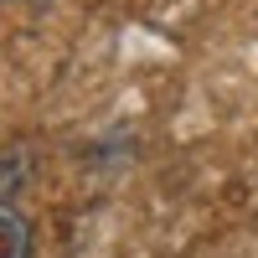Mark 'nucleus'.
I'll list each match as a JSON object with an SVG mask.
<instances>
[{"instance_id": "f257e3e1", "label": "nucleus", "mask_w": 258, "mask_h": 258, "mask_svg": "<svg viewBox=\"0 0 258 258\" xmlns=\"http://www.w3.org/2000/svg\"><path fill=\"white\" fill-rule=\"evenodd\" d=\"M0 258H31V227L6 202H0Z\"/></svg>"}]
</instances>
